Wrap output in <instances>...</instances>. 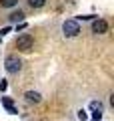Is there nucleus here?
I'll return each mask as SVG.
<instances>
[{"mask_svg": "<svg viewBox=\"0 0 114 121\" xmlns=\"http://www.w3.org/2000/svg\"><path fill=\"white\" fill-rule=\"evenodd\" d=\"M4 67H6V71H8L10 75L20 73V69H22L20 56H18V55H8V56H6V60H4Z\"/></svg>", "mask_w": 114, "mask_h": 121, "instance_id": "1", "label": "nucleus"}, {"mask_svg": "<svg viewBox=\"0 0 114 121\" xmlns=\"http://www.w3.org/2000/svg\"><path fill=\"white\" fill-rule=\"evenodd\" d=\"M32 47H34V39L30 35H20L16 39V48H18V51L28 52V51H32Z\"/></svg>", "mask_w": 114, "mask_h": 121, "instance_id": "2", "label": "nucleus"}, {"mask_svg": "<svg viewBox=\"0 0 114 121\" xmlns=\"http://www.w3.org/2000/svg\"><path fill=\"white\" fill-rule=\"evenodd\" d=\"M62 32H64V36L72 39V36H76L78 32H80V24H78L76 20H64V24H62Z\"/></svg>", "mask_w": 114, "mask_h": 121, "instance_id": "3", "label": "nucleus"}, {"mask_svg": "<svg viewBox=\"0 0 114 121\" xmlns=\"http://www.w3.org/2000/svg\"><path fill=\"white\" fill-rule=\"evenodd\" d=\"M106 30H108V22H106V20H102V18L92 20V32H94V35H104Z\"/></svg>", "mask_w": 114, "mask_h": 121, "instance_id": "4", "label": "nucleus"}, {"mask_svg": "<svg viewBox=\"0 0 114 121\" xmlns=\"http://www.w3.org/2000/svg\"><path fill=\"white\" fill-rule=\"evenodd\" d=\"M24 97H26V101H28V103H40V99H42L38 91H28Z\"/></svg>", "mask_w": 114, "mask_h": 121, "instance_id": "5", "label": "nucleus"}, {"mask_svg": "<svg viewBox=\"0 0 114 121\" xmlns=\"http://www.w3.org/2000/svg\"><path fill=\"white\" fill-rule=\"evenodd\" d=\"M2 105L6 107V111H8L10 115H16V109H14V105H12V99H10V97H2Z\"/></svg>", "mask_w": 114, "mask_h": 121, "instance_id": "6", "label": "nucleus"}, {"mask_svg": "<svg viewBox=\"0 0 114 121\" xmlns=\"http://www.w3.org/2000/svg\"><path fill=\"white\" fill-rule=\"evenodd\" d=\"M28 4L32 6V8H42V6L46 4V0H28Z\"/></svg>", "mask_w": 114, "mask_h": 121, "instance_id": "7", "label": "nucleus"}, {"mask_svg": "<svg viewBox=\"0 0 114 121\" xmlns=\"http://www.w3.org/2000/svg\"><path fill=\"white\" fill-rule=\"evenodd\" d=\"M0 4L4 6V8H12V6L18 4V0H0Z\"/></svg>", "mask_w": 114, "mask_h": 121, "instance_id": "8", "label": "nucleus"}, {"mask_svg": "<svg viewBox=\"0 0 114 121\" xmlns=\"http://www.w3.org/2000/svg\"><path fill=\"white\" fill-rule=\"evenodd\" d=\"M8 18H10L12 22H16V20H22V18H24V12H20V10H18V12H12Z\"/></svg>", "mask_w": 114, "mask_h": 121, "instance_id": "9", "label": "nucleus"}, {"mask_svg": "<svg viewBox=\"0 0 114 121\" xmlns=\"http://www.w3.org/2000/svg\"><path fill=\"white\" fill-rule=\"evenodd\" d=\"M90 109H92V111H102V103L100 101H92V103H90Z\"/></svg>", "mask_w": 114, "mask_h": 121, "instance_id": "10", "label": "nucleus"}, {"mask_svg": "<svg viewBox=\"0 0 114 121\" xmlns=\"http://www.w3.org/2000/svg\"><path fill=\"white\" fill-rule=\"evenodd\" d=\"M92 117H94V121H100V119H102V111H94Z\"/></svg>", "mask_w": 114, "mask_h": 121, "instance_id": "11", "label": "nucleus"}, {"mask_svg": "<svg viewBox=\"0 0 114 121\" xmlns=\"http://www.w3.org/2000/svg\"><path fill=\"white\" fill-rule=\"evenodd\" d=\"M78 117H80L82 121H86V111H84V109H80V111H78Z\"/></svg>", "mask_w": 114, "mask_h": 121, "instance_id": "12", "label": "nucleus"}, {"mask_svg": "<svg viewBox=\"0 0 114 121\" xmlns=\"http://www.w3.org/2000/svg\"><path fill=\"white\" fill-rule=\"evenodd\" d=\"M0 91H6V81H2V83H0Z\"/></svg>", "mask_w": 114, "mask_h": 121, "instance_id": "13", "label": "nucleus"}]
</instances>
